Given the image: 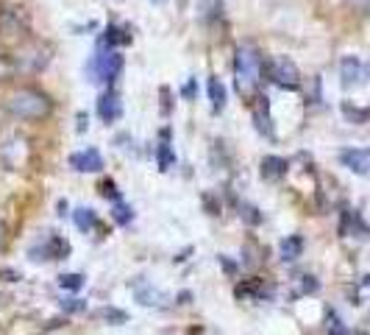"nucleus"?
<instances>
[{"instance_id":"7ed1b4c3","label":"nucleus","mask_w":370,"mask_h":335,"mask_svg":"<svg viewBox=\"0 0 370 335\" xmlns=\"http://www.w3.org/2000/svg\"><path fill=\"white\" fill-rule=\"evenodd\" d=\"M87 70V76H90V82H106V84H112L117 76H120V70H123V56L120 53H114V50H103V53H95L92 59H90V64L84 67Z\"/></svg>"},{"instance_id":"f257e3e1","label":"nucleus","mask_w":370,"mask_h":335,"mask_svg":"<svg viewBox=\"0 0 370 335\" xmlns=\"http://www.w3.org/2000/svg\"><path fill=\"white\" fill-rule=\"evenodd\" d=\"M234 84L243 98H254L262 84V56L254 45H240L234 59Z\"/></svg>"},{"instance_id":"5701e85b","label":"nucleus","mask_w":370,"mask_h":335,"mask_svg":"<svg viewBox=\"0 0 370 335\" xmlns=\"http://www.w3.org/2000/svg\"><path fill=\"white\" fill-rule=\"evenodd\" d=\"M151 3H154V6H165V3H167V0H151Z\"/></svg>"},{"instance_id":"1a4fd4ad","label":"nucleus","mask_w":370,"mask_h":335,"mask_svg":"<svg viewBox=\"0 0 370 335\" xmlns=\"http://www.w3.org/2000/svg\"><path fill=\"white\" fill-rule=\"evenodd\" d=\"M340 76H342V87H353L356 82H362V61L356 56L342 59L340 64Z\"/></svg>"},{"instance_id":"0eeeda50","label":"nucleus","mask_w":370,"mask_h":335,"mask_svg":"<svg viewBox=\"0 0 370 335\" xmlns=\"http://www.w3.org/2000/svg\"><path fill=\"white\" fill-rule=\"evenodd\" d=\"M70 165L76 168V171H90V173H98V171H103V157H101V151L98 149H87V151H79V154H72L70 157Z\"/></svg>"},{"instance_id":"20e7f679","label":"nucleus","mask_w":370,"mask_h":335,"mask_svg":"<svg viewBox=\"0 0 370 335\" xmlns=\"http://www.w3.org/2000/svg\"><path fill=\"white\" fill-rule=\"evenodd\" d=\"M270 79H273V84H278V87H284V90H298V84H301V70H298V64H295L292 59L276 56V59L270 61Z\"/></svg>"},{"instance_id":"f3484780","label":"nucleus","mask_w":370,"mask_h":335,"mask_svg":"<svg viewBox=\"0 0 370 335\" xmlns=\"http://www.w3.org/2000/svg\"><path fill=\"white\" fill-rule=\"evenodd\" d=\"M59 285H61L64 291H79V288L84 285V277H81V274H61V277H59Z\"/></svg>"},{"instance_id":"423d86ee","label":"nucleus","mask_w":370,"mask_h":335,"mask_svg":"<svg viewBox=\"0 0 370 335\" xmlns=\"http://www.w3.org/2000/svg\"><path fill=\"white\" fill-rule=\"evenodd\" d=\"M98 115H101L103 123L120 120V115H123V101H120V95H117L114 90H106V93L101 95V101H98Z\"/></svg>"},{"instance_id":"dca6fc26","label":"nucleus","mask_w":370,"mask_h":335,"mask_svg":"<svg viewBox=\"0 0 370 335\" xmlns=\"http://www.w3.org/2000/svg\"><path fill=\"white\" fill-rule=\"evenodd\" d=\"M112 216H114V221H117L120 227H128V224H131V218H134L131 207H125L123 201H114V213H112Z\"/></svg>"},{"instance_id":"6ab92c4d","label":"nucleus","mask_w":370,"mask_h":335,"mask_svg":"<svg viewBox=\"0 0 370 335\" xmlns=\"http://www.w3.org/2000/svg\"><path fill=\"white\" fill-rule=\"evenodd\" d=\"M101 193H103L106 198H114V201H120V193H117V187H114V182H112V179L101 184Z\"/></svg>"},{"instance_id":"aec40b11","label":"nucleus","mask_w":370,"mask_h":335,"mask_svg":"<svg viewBox=\"0 0 370 335\" xmlns=\"http://www.w3.org/2000/svg\"><path fill=\"white\" fill-rule=\"evenodd\" d=\"M84 307H87V305H84V302H79V299H72V302H67V305H64V310H67V313H79V310H84Z\"/></svg>"},{"instance_id":"9d476101","label":"nucleus","mask_w":370,"mask_h":335,"mask_svg":"<svg viewBox=\"0 0 370 335\" xmlns=\"http://www.w3.org/2000/svg\"><path fill=\"white\" fill-rule=\"evenodd\" d=\"M167 137H170V131L165 128V131H162V143H159V149H156V162H159V171H170V168L176 165V154H173V149H170Z\"/></svg>"},{"instance_id":"ddd939ff","label":"nucleus","mask_w":370,"mask_h":335,"mask_svg":"<svg viewBox=\"0 0 370 335\" xmlns=\"http://www.w3.org/2000/svg\"><path fill=\"white\" fill-rule=\"evenodd\" d=\"M209 98H212V109L220 112L226 106V87L220 79H209Z\"/></svg>"},{"instance_id":"a211bd4d","label":"nucleus","mask_w":370,"mask_h":335,"mask_svg":"<svg viewBox=\"0 0 370 335\" xmlns=\"http://www.w3.org/2000/svg\"><path fill=\"white\" fill-rule=\"evenodd\" d=\"M101 316L106 318V321H114V324H125V313L123 310H114V307H106V310H101Z\"/></svg>"},{"instance_id":"39448f33","label":"nucleus","mask_w":370,"mask_h":335,"mask_svg":"<svg viewBox=\"0 0 370 335\" xmlns=\"http://www.w3.org/2000/svg\"><path fill=\"white\" fill-rule=\"evenodd\" d=\"M340 162L348 171L364 176V173H370V149H345V151H340Z\"/></svg>"},{"instance_id":"f8f14e48","label":"nucleus","mask_w":370,"mask_h":335,"mask_svg":"<svg viewBox=\"0 0 370 335\" xmlns=\"http://www.w3.org/2000/svg\"><path fill=\"white\" fill-rule=\"evenodd\" d=\"M284 173H287V162L281 157H265L262 160V176L265 179L273 182V179H281Z\"/></svg>"},{"instance_id":"f03ea898","label":"nucleus","mask_w":370,"mask_h":335,"mask_svg":"<svg viewBox=\"0 0 370 335\" xmlns=\"http://www.w3.org/2000/svg\"><path fill=\"white\" fill-rule=\"evenodd\" d=\"M6 109L20 117V120H39V117H48L50 115V101L45 93L39 90H31V87H23V90H14L6 101Z\"/></svg>"},{"instance_id":"6e6552de","label":"nucleus","mask_w":370,"mask_h":335,"mask_svg":"<svg viewBox=\"0 0 370 335\" xmlns=\"http://www.w3.org/2000/svg\"><path fill=\"white\" fill-rule=\"evenodd\" d=\"M134 296H136V302L139 305H147V307H151V305H162V299H165V294H159L151 283H147L145 277H139V280H134Z\"/></svg>"},{"instance_id":"2eb2a0df","label":"nucleus","mask_w":370,"mask_h":335,"mask_svg":"<svg viewBox=\"0 0 370 335\" xmlns=\"http://www.w3.org/2000/svg\"><path fill=\"white\" fill-rule=\"evenodd\" d=\"M103 42H106L109 48H114V45H128V42H131V37H123V31H120L117 26H109V28H106Z\"/></svg>"},{"instance_id":"4468645a","label":"nucleus","mask_w":370,"mask_h":335,"mask_svg":"<svg viewBox=\"0 0 370 335\" xmlns=\"http://www.w3.org/2000/svg\"><path fill=\"white\" fill-rule=\"evenodd\" d=\"M72 218H76V227H79L81 232H90V229L95 227V221H98L90 207H79L76 213H72Z\"/></svg>"},{"instance_id":"4be33fe9","label":"nucleus","mask_w":370,"mask_h":335,"mask_svg":"<svg viewBox=\"0 0 370 335\" xmlns=\"http://www.w3.org/2000/svg\"><path fill=\"white\" fill-rule=\"evenodd\" d=\"M3 243H6V227H3V221H0V249H3Z\"/></svg>"},{"instance_id":"9b49d317","label":"nucleus","mask_w":370,"mask_h":335,"mask_svg":"<svg viewBox=\"0 0 370 335\" xmlns=\"http://www.w3.org/2000/svg\"><path fill=\"white\" fill-rule=\"evenodd\" d=\"M301 251H304V238H301V235H289L287 240H281V260H284V262L298 260Z\"/></svg>"},{"instance_id":"412c9836","label":"nucleus","mask_w":370,"mask_h":335,"mask_svg":"<svg viewBox=\"0 0 370 335\" xmlns=\"http://www.w3.org/2000/svg\"><path fill=\"white\" fill-rule=\"evenodd\" d=\"M192 93H195V82H189V84L184 87V98H192Z\"/></svg>"}]
</instances>
